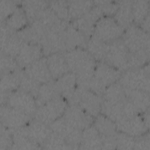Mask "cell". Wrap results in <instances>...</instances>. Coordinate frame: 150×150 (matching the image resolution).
<instances>
[{
    "label": "cell",
    "mask_w": 150,
    "mask_h": 150,
    "mask_svg": "<svg viewBox=\"0 0 150 150\" xmlns=\"http://www.w3.org/2000/svg\"><path fill=\"white\" fill-rule=\"evenodd\" d=\"M69 69L76 76H91L94 74L96 63L90 54L80 47L68 51L65 54Z\"/></svg>",
    "instance_id": "1"
},
{
    "label": "cell",
    "mask_w": 150,
    "mask_h": 150,
    "mask_svg": "<svg viewBox=\"0 0 150 150\" xmlns=\"http://www.w3.org/2000/svg\"><path fill=\"white\" fill-rule=\"evenodd\" d=\"M103 100L91 91L77 87L69 101L70 105H76L91 116H97L101 111Z\"/></svg>",
    "instance_id": "2"
},
{
    "label": "cell",
    "mask_w": 150,
    "mask_h": 150,
    "mask_svg": "<svg viewBox=\"0 0 150 150\" xmlns=\"http://www.w3.org/2000/svg\"><path fill=\"white\" fill-rule=\"evenodd\" d=\"M120 83L125 88L149 91V66L147 64L139 69L126 71Z\"/></svg>",
    "instance_id": "3"
},
{
    "label": "cell",
    "mask_w": 150,
    "mask_h": 150,
    "mask_svg": "<svg viewBox=\"0 0 150 150\" xmlns=\"http://www.w3.org/2000/svg\"><path fill=\"white\" fill-rule=\"evenodd\" d=\"M122 40L129 52L149 51V33L135 25L128 28Z\"/></svg>",
    "instance_id": "4"
},
{
    "label": "cell",
    "mask_w": 150,
    "mask_h": 150,
    "mask_svg": "<svg viewBox=\"0 0 150 150\" xmlns=\"http://www.w3.org/2000/svg\"><path fill=\"white\" fill-rule=\"evenodd\" d=\"M66 109L65 101L60 96L39 107L35 111V119L46 124L61 117Z\"/></svg>",
    "instance_id": "5"
},
{
    "label": "cell",
    "mask_w": 150,
    "mask_h": 150,
    "mask_svg": "<svg viewBox=\"0 0 150 150\" xmlns=\"http://www.w3.org/2000/svg\"><path fill=\"white\" fill-rule=\"evenodd\" d=\"M128 54L129 51L122 40L115 39L108 45L105 59L109 65L122 70L128 68Z\"/></svg>",
    "instance_id": "6"
},
{
    "label": "cell",
    "mask_w": 150,
    "mask_h": 150,
    "mask_svg": "<svg viewBox=\"0 0 150 150\" xmlns=\"http://www.w3.org/2000/svg\"><path fill=\"white\" fill-rule=\"evenodd\" d=\"M51 130L62 137L72 149H77L81 142V130L71 125L64 118L60 117L50 124Z\"/></svg>",
    "instance_id": "7"
},
{
    "label": "cell",
    "mask_w": 150,
    "mask_h": 150,
    "mask_svg": "<svg viewBox=\"0 0 150 150\" xmlns=\"http://www.w3.org/2000/svg\"><path fill=\"white\" fill-rule=\"evenodd\" d=\"M123 28L111 18H101L96 23L94 29V36L105 42L113 41L122 33Z\"/></svg>",
    "instance_id": "8"
},
{
    "label": "cell",
    "mask_w": 150,
    "mask_h": 150,
    "mask_svg": "<svg viewBox=\"0 0 150 150\" xmlns=\"http://www.w3.org/2000/svg\"><path fill=\"white\" fill-rule=\"evenodd\" d=\"M30 120L29 115L9 105L2 104L1 107V124L9 129L23 127Z\"/></svg>",
    "instance_id": "9"
},
{
    "label": "cell",
    "mask_w": 150,
    "mask_h": 150,
    "mask_svg": "<svg viewBox=\"0 0 150 150\" xmlns=\"http://www.w3.org/2000/svg\"><path fill=\"white\" fill-rule=\"evenodd\" d=\"M6 102L8 105L28 115L35 112L36 110L37 105L33 96L21 90L10 93Z\"/></svg>",
    "instance_id": "10"
},
{
    "label": "cell",
    "mask_w": 150,
    "mask_h": 150,
    "mask_svg": "<svg viewBox=\"0 0 150 150\" xmlns=\"http://www.w3.org/2000/svg\"><path fill=\"white\" fill-rule=\"evenodd\" d=\"M63 117L71 125L81 131L90 127L93 121V116L76 105L66 108Z\"/></svg>",
    "instance_id": "11"
},
{
    "label": "cell",
    "mask_w": 150,
    "mask_h": 150,
    "mask_svg": "<svg viewBox=\"0 0 150 150\" xmlns=\"http://www.w3.org/2000/svg\"><path fill=\"white\" fill-rule=\"evenodd\" d=\"M47 33L46 29L36 20L29 26L21 29L17 34L23 42L40 45Z\"/></svg>",
    "instance_id": "12"
},
{
    "label": "cell",
    "mask_w": 150,
    "mask_h": 150,
    "mask_svg": "<svg viewBox=\"0 0 150 150\" xmlns=\"http://www.w3.org/2000/svg\"><path fill=\"white\" fill-rule=\"evenodd\" d=\"M63 32H47L40 44L42 52L45 55H51L66 50Z\"/></svg>",
    "instance_id": "13"
},
{
    "label": "cell",
    "mask_w": 150,
    "mask_h": 150,
    "mask_svg": "<svg viewBox=\"0 0 150 150\" xmlns=\"http://www.w3.org/2000/svg\"><path fill=\"white\" fill-rule=\"evenodd\" d=\"M117 129L132 137H138L144 134L148 129L142 118L138 115L124 119L116 123Z\"/></svg>",
    "instance_id": "14"
},
{
    "label": "cell",
    "mask_w": 150,
    "mask_h": 150,
    "mask_svg": "<svg viewBox=\"0 0 150 150\" xmlns=\"http://www.w3.org/2000/svg\"><path fill=\"white\" fill-rule=\"evenodd\" d=\"M42 52L40 45L23 42L16 57V60L21 67H26L39 59Z\"/></svg>",
    "instance_id": "15"
},
{
    "label": "cell",
    "mask_w": 150,
    "mask_h": 150,
    "mask_svg": "<svg viewBox=\"0 0 150 150\" xmlns=\"http://www.w3.org/2000/svg\"><path fill=\"white\" fill-rule=\"evenodd\" d=\"M25 73L39 83H45L51 80L46 59L41 58L26 67Z\"/></svg>",
    "instance_id": "16"
},
{
    "label": "cell",
    "mask_w": 150,
    "mask_h": 150,
    "mask_svg": "<svg viewBox=\"0 0 150 150\" xmlns=\"http://www.w3.org/2000/svg\"><path fill=\"white\" fill-rule=\"evenodd\" d=\"M94 77L105 87L114 83L120 78V71L112 66L104 63H100L95 67Z\"/></svg>",
    "instance_id": "17"
},
{
    "label": "cell",
    "mask_w": 150,
    "mask_h": 150,
    "mask_svg": "<svg viewBox=\"0 0 150 150\" xmlns=\"http://www.w3.org/2000/svg\"><path fill=\"white\" fill-rule=\"evenodd\" d=\"M11 131L13 139L11 149H37L40 148L39 145L29 136L26 127L11 129Z\"/></svg>",
    "instance_id": "18"
},
{
    "label": "cell",
    "mask_w": 150,
    "mask_h": 150,
    "mask_svg": "<svg viewBox=\"0 0 150 150\" xmlns=\"http://www.w3.org/2000/svg\"><path fill=\"white\" fill-rule=\"evenodd\" d=\"M125 100L121 102H110L104 100L102 102L101 111L105 116L117 123L127 118L125 112Z\"/></svg>",
    "instance_id": "19"
},
{
    "label": "cell",
    "mask_w": 150,
    "mask_h": 150,
    "mask_svg": "<svg viewBox=\"0 0 150 150\" xmlns=\"http://www.w3.org/2000/svg\"><path fill=\"white\" fill-rule=\"evenodd\" d=\"M79 149H102V137L94 127H88L81 133Z\"/></svg>",
    "instance_id": "20"
},
{
    "label": "cell",
    "mask_w": 150,
    "mask_h": 150,
    "mask_svg": "<svg viewBox=\"0 0 150 150\" xmlns=\"http://www.w3.org/2000/svg\"><path fill=\"white\" fill-rule=\"evenodd\" d=\"M55 84L59 94L69 101L76 89V76L73 72L66 73L57 79Z\"/></svg>",
    "instance_id": "21"
},
{
    "label": "cell",
    "mask_w": 150,
    "mask_h": 150,
    "mask_svg": "<svg viewBox=\"0 0 150 150\" xmlns=\"http://www.w3.org/2000/svg\"><path fill=\"white\" fill-rule=\"evenodd\" d=\"M49 70L52 77L58 79L67 73L69 67L64 56L59 53L50 55L46 59Z\"/></svg>",
    "instance_id": "22"
},
{
    "label": "cell",
    "mask_w": 150,
    "mask_h": 150,
    "mask_svg": "<svg viewBox=\"0 0 150 150\" xmlns=\"http://www.w3.org/2000/svg\"><path fill=\"white\" fill-rule=\"evenodd\" d=\"M124 88L126 99L137 108L139 112H145L149 108V93L138 90Z\"/></svg>",
    "instance_id": "23"
},
{
    "label": "cell",
    "mask_w": 150,
    "mask_h": 150,
    "mask_svg": "<svg viewBox=\"0 0 150 150\" xmlns=\"http://www.w3.org/2000/svg\"><path fill=\"white\" fill-rule=\"evenodd\" d=\"M63 36L66 50L86 46V37L72 25H68L63 32Z\"/></svg>",
    "instance_id": "24"
},
{
    "label": "cell",
    "mask_w": 150,
    "mask_h": 150,
    "mask_svg": "<svg viewBox=\"0 0 150 150\" xmlns=\"http://www.w3.org/2000/svg\"><path fill=\"white\" fill-rule=\"evenodd\" d=\"M27 127L30 138L38 145H43L52 132L47 124L38 120L31 122Z\"/></svg>",
    "instance_id": "25"
},
{
    "label": "cell",
    "mask_w": 150,
    "mask_h": 150,
    "mask_svg": "<svg viewBox=\"0 0 150 150\" xmlns=\"http://www.w3.org/2000/svg\"><path fill=\"white\" fill-rule=\"evenodd\" d=\"M132 2L131 1H121L118 2V8L115 13L114 20L123 29L129 27L132 21Z\"/></svg>",
    "instance_id": "26"
},
{
    "label": "cell",
    "mask_w": 150,
    "mask_h": 150,
    "mask_svg": "<svg viewBox=\"0 0 150 150\" xmlns=\"http://www.w3.org/2000/svg\"><path fill=\"white\" fill-rule=\"evenodd\" d=\"M59 96L55 83L49 81L40 85L36 98L37 106L40 107L49 101Z\"/></svg>",
    "instance_id": "27"
},
{
    "label": "cell",
    "mask_w": 150,
    "mask_h": 150,
    "mask_svg": "<svg viewBox=\"0 0 150 150\" xmlns=\"http://www.w3.org/2000/svg\"><path fill=\"white\" fill-rule=\"evenodd\" d=\"M48 2L45 1H25L22 2L23 11L30 23L36 21L40 13L47 8Z\"/></svg>",
    "instance_id": "28"
},
{
    "label": "cell",
    "mask_w": 150,
    "mask_h": 150,
    "mask_svg": "<svg viewBox=\"0 0 150 150\" xmlns=\"http://www.w3.org/2000/svg\"><path fill=\"white\" fill-rule=\"evenodd\" d=\"M23 42L18 36L17 33L13 32L1 45V52L11 57H16L18 54Z\"/></svg>",
    "instance_id": "29"
},
{
    "label": "cell",
    "mask_w": 150,
    "mask_h": 150,
    "mask_svg": "<svg viewBox=\"0 0 150 150\" xmlns=\"http://www.w3.org/2000/svg\"><path fill=\"white\" fill-rule=\"evenodd\" d=\"M86 46L87 52L94 60L101 61L105 59L108 46L105 42L93 36L87 43Z\"/></svg>",
    "instance_id": "30"
},
{
    "label": "cell",
    "mask_w": 150,
    "mask_h": 150,
    "mask_svg": "<svg viewBox=\"0 0 150 150\" xmlns=\"http://www.w3.org/2000/svg\"><path fill=\"white\" fill-rule=\"evenodd\" d=\"M67 2L69 17L75 19L85 15L94 4L90 1H70Z\"/></svg>",
    "instance_id": "31"
},
{
    "label": "cell",
    "mask_w": 150,
    "mask_h": 150,
    "mask_svg": "<svg viewBox=\"0 0 150 150\" xmlns=\"http://www.w3.org/2000/svg\"><path fill=\"white\" fill-rule=\"evenodd\" d=\"M20 72L15 71L2 74L1 78V93H10L20 86Z\"/></svg>",
    "instance_id": "32"
},
{
    "label": "cell",
    "mask_w": 150,
    "mask_h": 150,
    "mask_svg": "<svg viewBox=\"0 0 150 150\" xmlns=\"http://www.w3.org/2000/svg\"><path fill=\"white\" fill-rule=\"evenodd\" d=\"M94 127L102 136L108 137L115 134L116 124L110 118L104 115H98L94 122Z\"/></svg>",
    "instance_id": "33"
},
{
    "label": "cell",
    "mask_w": 150,
    "mask_h": 150,
    "mask_svg": "<svg viewBox=\"0 0 150 150\" xmlns=\"http://www.w3.org/2000/svg\"><path fill=\"white\" fill-rule=\"evenodd\" d=\"M104 100L110 102H121L126 100L124 88L120 83L108 86L103 94Z\"/></svg>",
    "instance_id": "34"
},
{
    "label": "cell",
    "mask_w": 150,
    "mask_h": 150,
    "mask_svg": "<svg viewBox=\"0 0 150 150\" xmlns=\"http://www.w3.org/2000/svg\"><path fill=\"white\" fill-rule=\"evenodd\" d=\"M27 16L23 11L21 8L16 9L6 19L5 24L11 29L19 30L25 28L27 23Z\"/></svg>",
    "instance_id": "35"
},
{
    "label": "cell",
    "mask_w": 150,
    "mask_h": 150,
    "mask_svg": "<svg viewBox=\"0 0 150 150\" xmlns=\"http://www.w3.org/2000/svg\"><path fill=\"white\" fill-rule=\"evenodd\" d=\"M40 85L39 82L28 76L25 72H20V88L34 97H36Z\"/></svg>",
    "instance_id": "36"
},
{
    "label": "cell",
    "mask_w": 150,
    "mask_h": 150,
    "mask_svg": "<svg viewBox=\"0 0 150 150\" xmlns=\"http://www.w3.org/2000/svg\"><path fill=\"white\" fill-rule=\"evenodd\" d=\"M45 149H72L64 139L58 134L52 131L45 142L42 145Z\"/></svg>",
    "instance_id": "37"
},
{
    "label": "cell",
    "mask_w": 150,
    "mask_h": 150,
    "mask_svg": "<svg viewBox=\"0 0 150 150\" xmlns=\"http://www.w3.org/2000/svg\"><path fill=\"white\" fill-rule=\"evenodd\" d=\"M132 12L135 22L137 23H141L149 14V1H132Z\"/></svg>",
    "instance_id": "38"
},
{
    "label": "cell",
    "mask_w": 150,
    "mask_h": 150,
    "mask_svg": "<svg viewBox=\"0 0 150 150\" xmlns=\"http://www.w3.org/2000/svg\"><path fill=\"white\" fill-rule=\"evenodd\" d=\"M72 25L81 32L85 37H90L94 33V24L84 15L76 19Z\"/></svg>",
    "instance_id": "39"
},
{
    "label": "cell",
    "mask_w": 150,
    "mask_h": 150,
    "mask_svg": "<svg viewBox=\"0 0 150 150\" xmlns=\"http://www.w3.org/2000/svg\"><path fill=\"white\" fill-rule=\"evenodd\" d=\"M149 51L131 53L128 54V68H138L149 60Z\"/></svg>",
    "instance_id": "40"
},
{
    "label": "cell",
    "mask_w": 150,
    "mask_h": 150,
    "mask_svg": "<svg viewBox=\"0 0 150 150\" xmlns=\"http://www.w3.org/2000/svg\"><path fill=\"white\" fill-rule=\"evenodd\" d=\"M50 8L60 19L67 21L68 18H69L67 1H51L50 3Z\"/></svg>",
    "instance_id": "41"
},
{
    "label": "cell",
    "mask_w": 150,
    "mask_h": 150,
    "mask_svg": "<svg viewBox=\"0 0 150 150\" xmlns=\"http://www.w3.org/2000/svg\"><path fill=\"white\" fill-rule=\"evenodd\" d=\"M135 138L123 132L115 134L116 149H134Z\"/></svg>",
    "instance_id": "42"
},
{
    "label": "cell",
    "mask_w": 150,
    "mask_h": 150,
    "mask_svg": "<svg viewBox=\"0 0 150 150\" xmlns=\"http://www.w3.org/2000/svg\"><path fill=\"white\" fill-rule=\"evenodd\" d=\"M18 64L13 57L2 54L1 56V71L3 74L16 71Z\"/></svg>",
    "instance_id": "43"
},
{
    "label": "cell",
    "mask_w": 150,
    "mask_h": 150,
    "mask_svg": "<svg viewBox=\"0 0 150 150\" xmlns=\"http://www.w3.org/2000/svg\"><path fill=\"white\" fill-rule=\"evenodd\" d=\"M13 145L12 131L1 124L0 131V150L11 149Z\"/></svg>",
    "instance_id": "44"
},
{
    "label": "cell",
    "mask_w": 150,
    "mask_h": 150,
    "mask_svg": "<svg viewBox=\"0 0 150 150\" xmlns=\"http://www.w3.org/2000/svg\"><path fill=\"white\" fill-rule=\"evenodd\" d=\"M16 1L1 0L0 1V18L1 21L8 18L16 9Z\"/></svg>",
    "instance_id": "45"
},
{
    "label": "cell",
    "mask_w": 150,
    "mask_h": 150,
    "mask_svg": "<svg viewBox=\"0 0 150 150\" xmlns=\"http://www.w3.org/2000/svg\"><path fill=\"white\" fill-rule=\"evenodd\" d=\"M94 4L100 8L103 14L107 15L115 14L119 6L118 2L111 1H97L94 2Z\"/></svg>",
    "instance_id": "46"
},
{
    "label": "cell",
    "mask_w": 150,
    "mask_h": 150,
    "mask_svg": "<svg viewBox=\"0 0 150 150\" xmlns=\"http://www.w3.org/2000/svg\"><path fill=\"white\" fill-rule=\"evenodd\" d=\"M135 139L134 146V149H150V138L149 134L144 136L140 135Z\"/></svg>",
    "instance_id": "47"
},
{
    "label": "cell",
    "mask_w": 150,
    "mask_h": 150,
    "mask_svg": "<svg viewBox=\"0 0 150 150\" xmlns=\"http://www.w3.org/2000/svg\"><path fill=\"white\" fill-rule=\"evenodd\" d=\"M102 149H116L117 144L115 140V134L112 136H102Z\"/></svg>",
    "instance_id": "48"
},
{
    "label": "cell",
    "mask_w": 150,
    "mask_h": 150,
    "mask_svg": "<svg viewBox=\"0 0 150 150\" xmlns=\"http://www.w3.org/2000/svg\"><path fill=\"white\" fill-rule=\"evenodd\" d=\"M141 28L145 32L148 33L149 29V15L148 14L140 23Z\"/></svg>",
    "instance_id": "49"
},
{
    "label": "cell",
    "mask_w": 150,
    "mask_h": 150,
    "mask_svg": "<svg viewBox=\"0 0 150 150\" xmlns=\"http://www.w3.org/2000/svg\"><path fill=\"white\" fill-rule=\"evenodd\" d=\"M144 114L143 115V116L142 117L143 121L144 122V124H145L146 127H147L148 129H149V108L148 110H146L145 112H144Z\"/></svg>",
    "instance_id": "50"
}]
</instances>
